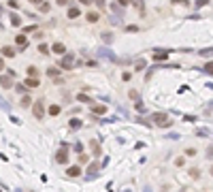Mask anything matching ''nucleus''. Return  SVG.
<instances>
[{
	"mask_svg": "<svg viewBox=\"0 0 213 192\" xmlns=\"http://www.w3.org/2000/svg\"><path fill=\"white\" fill-rule=\"evenodd\" d=\"M75 64H77V60H75V56H73V53H64V56L58 60V66H60V68H64V71L75 68Z\"/></svg>",
	"mask_w": 213,
	"mask_h": 192,
	"instance_id": "f257e3e1",
	"label": "nucleus"
},
{
	"mask_svg": "<svg viewBox=\"0 0 213 192\" xmlns=\"http://www.w3.org/2000/svg\"><path fill=\"white\" fill-rule=\"evenodd\" d=\"M154 124H158L160 128H169V126H170L169 113H164V111H158V113H154Z\"/></svg>",
	"mask_w": 213,
	"mask_h": 192,
	"instance_id": "f03ea898",
	"label": "nucleus"
},
{
	"mask_svg": "<svg viewBox=\"0 0 213 192\" xmlns=\"http://www.w3.org/2000/svg\"><path fill=\"white\" fill-rule=\"evenodd\" d=\"M55 162L58 164H68V143H60V149L55 154Z\"/></svg>",
	"mask_w": 213,
	"mask_h": 192,
	"instance_id": "7ed1b4c3",
	"label": "nucleus"
},
{
	"mask_svg": "<svg viewBox=\"0 0 213 192\" xmlns=\"http://www.w3.org/2000/svg\"><path fill=\"white\" fill-rule=\"evenodd\" d=\"M105 164L102 162H92L89 167H87V171H85V182H92V179H96V175H98V169H102Z\"/></svg>",
	"mask_w": 213,
	"mask_h": 192,
	"instance_id": "20e7f679",
	"label": "nucleus"
},
{
	"mask_svg": "<svg viewBox=\"0 0 213 192\" xmlns=\"http://www.w3.org/2000/svg\"><path fill=\"white\" fill-rule=\"evenodd\" d=\"M98 58H105V60H109V62H115V64H117V62H122V60H120V58H117V56L111 51V49H107V47H100V49H98Z\"/></svg>",
	"mask_w": 213,
	"mask_h": 192,
	"instance_id": "39448f33",
	"label": "nucleus"
},
{
	"mask_svg": "<svg viewBox=\"0 0 213 192\" xmlns=\"http://www.w3.org/2000/svg\"><path fill=\"white\" fill-rule=\"evenodd\" d=\"M32 113H34L36 120H43V117H45V102H43V98H39V100L32 105Z\"/></svg>",
	"mask_w": 213,
	"mask_h": 192,
	"instance_id": "423d86ee",
	"label": "nucleus"
},
{
	"mask_svg": "<svg viewBox=\"0 0 213 192\" xmlns=\"http://www.w3.org/2000/svg\"><path fill=\"white\" fill-rule=\"evenodd\" d=\"M170 53L166 51V49H156L154 51V62H164V60H169Z\"/></svg>",
	"mask_w": 213,
	"mask_h": 192,
	"instance_id": "0eeeda50",
	"label": "nucleus"
},
{
	"mask_svg": "<svg viewBox=\"0 0 213 192\" xmlns=\"http://www.w3.org/2000/svg\"><path fill=\"white\" fill-rule=\"evenodd\" d=\"M51 51L58 53V56H64V53H66V45H64V43H53V45H51Z\"/></svg>",
	"mask_w": 213,
	"mask_h": 192,
	"instance_id": "6e6552de",
	"label": "nucleus"
},
{
	"mask_svg": "<svg viewBox=\"0 0 213 192\" xmlns=\"http://www.w3.org/2000/svg\"><path fill=\"white\" fill-rule=\"evenodd\" d=\"M66 15H68V19H77V17L81 15V9H79V6H70V9L66 11Z\"/></svg>",
	"mask_w": 213,
	"mask_h": 192,
	"instance_id": "1a4fd4ad",
	"label": "nucleus"
},
{
	"mask_svg": "<svg viewBox=\"0 0 213 192\" xmlns=\"http://www.w3.org/2000/svg\"><path fill=\"white\" fill-rule=\"evenodd\" d=\"M0 86H2L4 90L13 88V79H11V75H6V77H0Z\"/></svg>",
	"mask_w": 213,
	"mask_h": 192,
	"instance_id": "9d476101",
	"label": "nucleus"
},
{
	"mask_svg": "<svg viewBox=\"0 0 213 192\" xmlns=\"http://www.w3.org/2000/svg\"><path fill=\"white\" fill-rule=\"evenodd\" d=\"M24 86L30 90V88H39V77H28L26 81H24Z\"/></svg>",
	"mask_w": 213,
	"mask_h": 192,
	"instance_id": "9b49d317",
	"label": "nucleus"
},
{
	"mask_svg": "<svg viewBox=\"0 0 213 192\" xmlns=\"http://www.w3.org/2000/svg\"><path fill=\"white\" fill-rule=\"evenodd\" d=\"M81 126H83V122H81L79 117H73V120L68 122V128H70V130H79Z\"/></svg>",
	"mask_w": 213,
	"mask_h": 192,
	"instance_id": "f8f14e48",
	"label": "nucleus"
},
{
	"mask_svg": "<svg viewBox=\"0 0 213 192\" xmlns=\"http://www.w3.org/2000/svg\"><path fill=\"white\" fill-rule=\"evenodd\" d=\"M66 175H68V177H79V175H81V167H77V164H75V167H68Z\"/></svg>",
	"mask_w": 213,
	"mask_h": 192,
	"instance_id": "ddd939ff",
	"label": "nucleus"
},
{
	"mask_svg": "<svg viewBox=\"0 0 213 192\" xmlns=\"http://www.w3.org/2000/svg\"><path fill=\"white\" fill-rule=\"evenodd\" d=\"M2 56H6V58H15V56H17V51L11 47V45H4V47H2Z\"/></svg>",
	"mask_w": 213,
	"mask_h": 192,
	"instance_id": "4468645a",
	"label": "nucleus"
},
{
	"mask_svg": "<svg viewBox=\"0 0 213 192\" xmlns=\"http://www.w3.org/2000/svg\"><path fill=\"white\" fill-rule=\"evenodd\" d=\"M85 19H87L89 24H96V21L100 19V13H96V11H89V13L85 15Z\"/></svg>",
	"mask_w": 213,
	"mask_h": 192,
	"instance_id": "2eb2a0df",
	"label": "nucleus"
},
{
	"mask_svg": "<svg viewBox=\"0 0 213 192\" xmlns=\"http://www.w3.org/2000/svg\"><path fill=\"white\" fill-rule=\"evenodd\" d=\"M92 113H94V115H105V113H107V107H105V105H94V107H92Z\"/></svg>",
	"mask_w": 213,
	"mask_h": 192,
	"instance_id": "dca6fc26",
	"label": "nucleus"
},
{
	"mask_svg": "<svg viewBox=\"0 0 213 192\" xmlns=\"http://www.w3.org/2000/svg\"><path fill=\"white\" fill-rule=\"evenodd\" d=\"M47 77H51V79H58V77H60V68H55V66H49V68H47Z\"/></svg>",
	"mask_w": 213,
	"mask_h": 192,
	"instance_id": "f3484780",
	"label": "nucleus"
},
{
	"mask_svg": "<svg viewBox=\"0 0 213 192\" xmlns=\"http://www.w3.org/2000/svg\"><path fill=\"white\" fill-rule=\"evenodd\" d=\"M15 43L19 45V49H24L28 45V39H26V34H17V39H15Z\"/></svg>",
	"mask_w": 213,
	"mask_h": 192,
	"instance_id": "a211bd4d",
	"label": "nucleus"
},
{
	"mask_svg": "<svg viewBox=\"0 0 213 192\" xmlns=\"http://www.w3.org/2000/svg\"><path fill=\"white\" fill-rule=\"evenodd\" d=\"M89 145H92V154H94V156H100V145H98V141L94 139V141H89Z\"/></svg>",
	"mask_w": 213,
	"mask_h": 192,
	"instance_id": "6ab92c4d",
	"label": "nucleus"
},
{
	"mask_svg": "<svg viewBox=\"0 0 213 192\" xmlns=\"http://www.w3.org/2000/svg\"><path fill=\"white\" fill-rule=\"evenodd\" d=\"M203 71H205V75H213V60H209V62H205V66H203Z\"/></svg>",
	"mask_w": 213,
	"mask_h": 192,
	"instance_id": "aec40b11",
	"label": "nucleus"
},
{
	"mask_svg": "<svg viewBox=\"0 0 213 192\" xmlns=\"http://www.w3.org/2000/svg\"><path fill=\"white\" fill-rule=\"evenodd\" d=\"M11 24L17 28V26H21V19H19V15L17 13H11Z\"/></svg>",
	"mask_w": 213,
	"mask_h": 192,
	"instance_id": "412c9836",
	"label": "nucleus"
},
{
	"mask_svg": "<svg viewBox=\"0 0 213 192\" xmlns=\"http://www.w3.org/2000/svg\"><path fill=\"white\" fill-rule=\"evenodd\" d=\"M60 111H62L60 105H51V107H49V115H60Z\"/></svg>",
	"mask_w": 213,
	"mask_h": 192,
	"instance_id": "4be33fe9",
	"label": "nucleus"
},
{
	"mask_svg": "<svg viewBox=\"0 0 213 192\" xmlns=\"http://www.w3.org/2000/svg\"><path fill=\"white\" fill-rule=\"evenodd\" d=\"M200 56H203V58H213V47H207V49H200Z\"/></svg>",
	"mask_w": 213,
	"mask_h": 192,
	"instance_id": "5701e85b",
	"label": "nucleus"
},
{
	"mask_svg": "<svg viewBox=\"0 0 213 192\" xmlns=\"http://www.w3.org/2000/svg\"><path fill=\"white\" fill-rule=\"evenodd\" d=\"M32 105V98H30V94H24V98H21V107H30Z\"/></svg>",
	"mask_w": 213,
	"mask_h": 192,
	"instance_id": "b1692460",
	"label": "nucleus"
},
{
	"mask_svg": "<svg viewBox=\"0 0 213 192\" xmlns=\"http://www.w3.org/2000/svg\"><path fill=\"white\" fill-rule=\"evenodd\" d=\"M128 96H130V98H132L134 102H136V100H141V94H139L136 90H130V92H128Z\"/></svg>",
	"mask_w": 213,
	"mask_h": 192,
	"instance_id": "393cba45",
	"label": "nucleus"
},
{
	"mask_svg": "<svg viewBox=\"0 0 213 192\" xmlns=\"http://www.w3.org/2000/svg\"><path fill=\"white\" fill-rule=\"evenodd\" d=\"M145 66H147V62H145V60H139V62L134 64V71H143Z\"/></svg>",
	"mask_w": 213,
	"mask_h": 192,
	"instance_id": "a878e982",
	"label": "nucleus"
},
{
	"mask_svg": "<svg viewBox=\"0 0 213 192\" xmlns=\"http://www.w3.org/2000/svg\"><path fill=\"white\" fill-rule=\"evenodd\" d=\"M28 75L30 77H39V68L36 66H28Z\"/></svg>",
	"mask_w": 213,
	"mask_h": 192,
	"instance_id": "bb28decb",
	"label": "nucleus"
},
{
	"mask_svg": "<svg viewBox=\"0 0 213 192\" xmlns=\"http://www.w3.org/2000/svg\"><path fill=\"white\" fill-rule=\"evenodd\" d=\"M15 90H17L19 94H28V88H26L24 83H17V86H15Z\"/></svg>",
	"mask_w": 213,
	"mask_h": 192,
	"instance_id": "cd10ccee",
	"label": "nucleus"
},
{
	"mask_svg": "<svg viewBox=\"0 0 213 192\" xmlns=\"http://www.w3.org/2000/svg\"><path fill=\"white\" fill-rule=\"evenodd\" d=\"M77 100H79V102H92V98L87 94H77Z\"/></svg>",
	"mask_w": 213,
	"mask_h": 192,
	"instance_id": "c85d7f7f",
	"label": "nucleus"
},
{
	"mask_svg": "<svg viewBox=\"0 0 213 192\" xmlns=\"http://www.w3.org/2000/svg\"><path fill=\"white\" fill-rule=\"evenodd\" d=\"M102 41H105V43H111V41H113V34H111V32H105V34H102Z\"/></svg>",
	"mask_w": 213,
	"mask_h": 192,
	"instance_id": "c756f323",
	"label": "nucleus"
},
{
	"mask_svg": "<svg viewBox=\"0 0 213 192\" xmlns=\"http://www.w3.org/2000/svg\"><path fill=\"white\" fill-rule=\"evenodd\" d=\"M170 4H183V6H190V0H170Z\"/></svg>",
	"mask_w": 213,
	"mask_h": 192,
	"instance_id": "7c9ffc66",
	"label": "nucleus"
},
{
	"mask_svg": "<svg viewBox=\"0 0 213 192\" xmlns=\"http://www.w3.org/2000/svg\"><path fill=\"white\" fill-rule=\"evenodd\" d=\"M0 107H2L4 111H11V107H9V102H6V100H4L2 96H0Z\"/></svg>",
	"mask_w": 213,
	"mask_h": 192,
	"instance_id": "2f4dec72",
	"label": "nucleus"
},
{
	"mask_svg": "<svg viewBox=\"0 0 213 192\" xmlns=\"http://www.w3.org/2000/svg\"><path fill=\"white\" fill-rule=\"evenodd\" d=\"M207 4H209V0H196V9H203Z\"/></svg>",
	"mask_w": 213,
	"mask_h": 192,
	"instance_id": "473e14b6",
	"label": "nucleus"
},
{
	"mask_svg": "<svg viewBox=\"0 0 213 192\" xmlns=\"http://www.w3.org/2000/svg\"><path fill=\"white\" fill-rule=\"evenodd\" d=\"M136 111H139V113H145V107H143L141 100H136Z\"/></svg>",
	"mask_w": 213,
	"mask_h": 192,
	"instance_id": "72a5a7b5",
	"label": "nucleus"
},
{
	"mask_svg": "<svg viewBox=\"0 0 213 192\" xmlns=\"http://www.w3.org/2000/svg\"><path fill=\"white\" fill-rule=\"evenodd\" d=\"M39 51H41V53H49V47H47L45 43H41V45H39Z\"/></svg>",
	"mask_w": 213,
	"mask_h": 192,
	"instance_id": "f704fd0d",
	"label": "nucleus"
},
{
	"mask_svg": "<svg viewBox=\"0 0 213 192\" xmlns=\"http://www.w3.org/2000/svg\"><path fill=\"white\" fill-rule=\"evenodd\" d=\"M122 79H124V81H130V79H132V73H122Z\"/></svg>",
	"mask_w": 213,
	"mask_h": 192,
	"instance_id": "c9c22d12",
	"label": "nucleus"
},
{
	"mask_svg": "<svg viewBox=\"0 0 213 192\" xmlns=\"http://www.w3.org/2000/svg\"><path fill=\"white\" fill-rule=\"evenodd\" d=\"M75 152H79V154H83V143H75Z\"/></svg>",
	"mask_w": 213,
	"mask_h": 192,
	"instance_id": "e433bc0d",
	"label": "nucleus"
},
{
	"mask_svg": "<svg viewBox=\"0 0 213 192\" xmlns=\"http://www.w3.org/2000/svg\"><path fill=\"white\" fill-rule=\"evenodd\" d=\"M34 30H36V26H34V24H32V26H26V28H24V32H34Z\"/></svg>",
	"mask_w": 213,
	"mask_h": 192,
	"instance_id": "4c0bfd02",
	"label": "nucleus"
},
{
	"mask_svg": "<svg viewBox=\"0 0 213 192\" xmlns=\"http://www.w3.org/2000/svg\"><path fill=\"white\" fill-rule=\"evenodd\" d=\"M9 6H11V9H19V4H17V0H9Z\"/></svg>",
	"mask_w": 213,
	"mask_h": 192,
	"instance_id": "58836bf2",
	"label": "nucleus"
},
{
	"mask_svg": "<svg viewBox=\"0 0 213 192\" xmlns=\"http://www.w3.org/2000/svg\"><path fill=\"white\" fill-rule=\"evenodd\" d=\"M49 9H51V6H49V4H47V2H43V4H41V11H43V13H47V11H49Z\"/></svg>",
	"mask_w": 213,
	"mask_h": 192,
	"instance_id": "ea45409f",
	"label": "nucleus"
},
{
	"mask_svg": "<svg viewBox=\"0 0 213 192\" xmlns=\"http://www.w3.org/2000/svg\"><path fill=\"white\" fill-rule=\"evenodd\" d=\"M126 30H128V32H139V26H128Z\"/></svg>",
	"mask_w": 213,
	"mask_h": 192,
	"instance_id": "a19ab883",
	"label": "nucleus"
},
{
	"mask_svg": "<svg viewBox=\"0 0 213 192\" xmlns=\"http://www.w3.org/2000/svg\"><path fill=\"white\" fill-rule=\"evenodd\" d=\"M134 6H139V9L143 11V0H134Z\"/></svg>",
	"mask_w": 213,
	"mask_h": 192,
	"instance_id": "79ce46f5",
	"label": "nucleus"
},
{
	"mask_svg": "<svg viewBox=\"0 0 213 192\" xmlns=\"http://www.w3.org/2000/svg\"><path fill=\"white\" fill-rule=\"evenodd\" d=\"M96 2V6H100V9H105V0H94Z\"/></svg>",
	"mask_w": 213,
	"mask_h": 192,
	"instance_id": "37998d69",
	"label": "nucleus"
},
{
	"mask_svg": "<svg viewBox=\"0 0 213 192\" xmlns=\"http://www.w3.org/2000/svg\"><path fill=\"white\" fill-rule=\"evenodd\" d=\"M207 156H209V158H213V145L209 147V149H207Z\"/></svg>",
	"mask_w": 213,
	"mask_h": 192,
	"instance_id": "c03bdc74",
	"label": "nucleus"
},
{
	"mask_svg": "<svg viewBox=\"0 0 213 192\" xmlns=\"http://www.w3.org/2000/svg\"><path fill=\"white\" fill-rule=\"evenodd\" d=\"M58 4H60V6H66V4H68V0H58Z\"/></svg>",
	"mask_w": 213,
	"mask_h": 192,
	"instance_id": "a18cd8bd",
	"label": "nucleus"
},
{
	"mask_svg": "<svg viewBox=\"0 0 213 192\" xmlns=\"http://www.w3.org/2000/svg\"><path fill=\"white\" fill-rule=\"evenodd\" d=\"M79 2H81V4H85V6H87V4H92V0H79Z\"/></svg>",
	"mask_w": 213,
	"mask_h": 192,
	"instance_id": "49530a36",
	"label": "nucleus"
},
{
	"mask_svg": "<svg viewBox=\"0 0 213 192\" xmlns=\"http://www.w3.org/2000/svg\"><path fill=\"white\" fill-rule=\"evenodd\" d=\"M2 68H4V60L0 58V71H2Z\"/></svg>",
	"mask_w": 213,
	"mask_h": 192,
	"instance_id": "de8ad7c7",
	"label": "nucleus"
},
{
	"mask_svg": "<svg viewBox=\"0 0 213 192\" xmlns=\"http://www.w3.org/2000/svg\"><path fill=\"white\" fill-rule=\"evenodd\" d=\"M28 2H32V4H39V2H41V0H28Z\"/></svg>",
	"mask_w": 213,
	"mask_h": 192,
	"instance_id": "09e8293b",
	"label": "nucleus"
},
{
	"mask_svg": "<svg viewBox=\"0 0 213 192\" xmlns=\"http://www.w3.org/2000/svg\"><path fill=\"white\" fill-rule=\"evenodd\" d=\"M145 192H151V188H149V186H147V188H145Z\"/></svg>",
	"mask_w": 213,
	"mask_h": 192,
	"instance_id": "8fccbe9b",
	"label": "nucleus"
},
{
	"mask_svg": "<svg viewBox=\"0 0 213 192\" xmlns=\"http://www.w3.org/2000/svg\"><path fill=\"white\" fill-rule=\"evenodd\" d=\"M0 17H2V6H0Z\"/></svg>",
	"mask_w": 213,
	"mask_h": 192,
	"instance_id": "3c124183",
	"label": "nucleus"
}]
</instances>
